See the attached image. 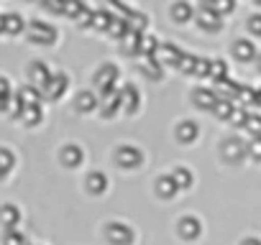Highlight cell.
<instances>
[{"label": "cell", "mask_w": 261, "mask_h": 245, "mask_svg": "<svg viewBox=\"0 0 261 245\" xmlns=\"http://www.w3.org/2000/svg\"><path fill=\"white\" fill-rule=\"evenodd\" d=\"M118 97H120V105L128 110V112H136L139 102H141V95L134 84H125L123 89H118Z\"/></svg>", "instance_id": "cell-5"}, {"label": "cell", "mask_w": 261, "mask_h": 245, "mask_svg": "<svg viewBox=\"0 0 261 245\" xmlns=\"http://www.w3.org/2000/svg\"><path fill=\"white\" fill-rule=\"evenodd\" d=\"M16 97H18L23 105H39V100H41V89H39V87H34V84H29V87L18 89V92H16Z\"/></svg>", "instance_id": "cell-17"}, {"label": "cell", "mask_w": 261, "mask_h": 245, "mask_svg": "<svg viewBox=\"0 0 261 245\" xmlns=\"http://www.w3.org/2000/svg\"><path fill=\"white\" fill-rule=\"evenodd\" d=\"M3 242H6V245H29V242H26V237H23L16 227H11V230L6 232V240H3Z\"/></svg>", "instance_id": "cell-34"}, {"label": "cell", "mask_w": 261, "mask_h": 245, "mask_svg": "<svg viewBox=\"0 0 261 245\" xmlns=\"http://www.w3.org/2000/svg\"><path fill=\"white\" fill-rule=\"evenodd\" d=\"M248 28H251L253 34H261V16H253V18L248 21Z\"/></svg>", "instance_id": "cell-43"}, {"label": "cell", "mask_w": 261, "mask_h": 245, "mask_svg": "<svg viewBox=\"0 0 261 245\" xmlns=\"http://www.w3.org/2000/svg\"><path fill=\"white\" fill-rule=\"evenodd\" d=\"M3 176H6V171H3V169H0V179H3Z\"/></svg>", "instance_id": "cell-48"}, {"label": "cell", "mask_w": 261, "mask_h": 245, "mask_svg": "<svg viewBox=\"0 0 261 245\" xmlns=\"http://www.w3.org/2000/svg\"><path fill=\"white\" fill-rule=\"evenodd\" d=\"M177 138H179L182 143H192V141L197 138V126H195L192 120L179 122V128H177Z\"/></svg>", "instance_id": "cell-15"}, {"label": "cell", "mask_w": 261, "mask_h": 245, "mask_svg": "<svg viewBox=\"0 0 261 245\" xmlns=\"http://www.w3.org/2000/svg\"><path fill=\"white\" fill-rule=\"evenodd\" d=\"M118 164L125 166V169H136V166L141 164V151L134 148V146H123V148L118 151Z\"/></svg>", "instance_id": "cell-7"}, {"label": "cell", "mask_w": 261, "mask_h": 245, "mask_svg": "<svg viewBox=\"0 0 261 245\" xmlns=\"http://www.w3.org/2000/svg\"><path fill=\"white\" fill-rule=\"evenodd\" d=\"M115 82H118V67H113V64H102L100 72L95 74V84H97V89L105 92V89L115 87Z\"/></svg>", "instance_id": "cell-4"}, {"label": "cell", "mask_w": 261, "mask_h": 245, "mask_svg": "<svg viewBox=\"0 0 261 245\" xmlns=\"http://www.w3.org/2000/svg\"><path fill=\"white\" fill-rule=\"evenodd\" d=\"M18 220H21V212H18V207H16V204H3V207H0V222H3L8 230H11V227H16V225H18Z\"/></svg>", "instance_id": "cell-11"}, {"label": "cell", "mask_w": 261, "mask_h": 245, "mask_svg": "<svg viewBox=\"0 0 261 245\" xmlns=\"http://www.w3.org/2000/svg\"><path fill=\"white\" fill-rule=\"evenodd\" d=\"M29 39H31L34 44L49 46V44H54V39H57V28L49 26V23H44V21H34V23H29Z\"/></svg>", "instance_id": "cell-1"}, {"label": "cell", "mask_w": 261, "mask_h": 245, "mask_svg": "<svg viewBox=\"0 0 261 245\" xmlns=\"http://www.w3.org/2000/svg\"><path fill=\"white\" fill-rule=\"evenodd\" d=\"M49 77H51V72L46 69V64H44V62H34V64H31V69H29V79H31V84H34V87H39V89H41V87L49 82Z\"/></svg>", "instance_id": "cell-9"}, {"label": "cell", "mask_w": 261, "mask_h": 245, "mask_svg": "<svg viewBox=\"0 0 261 245\" xmlns=\"http://www.w3.org/2000/svg\"><path fill=\"white\" fill-rule=\"evenodd\" d=\"M67 84H69V82H67L64 74H51L49 82L41 87V95H44L46 100H59V97L67 92Z\"/></svg>", "instance_id": "cell-3"}, {"label": "cell", "mask_w": 261, "mask_h": 245, "mask_svg": "<svg viewBox=\"0 0 261 245\" xmlns=\"http://www.w3.org/2000/svg\"><path fill=\"white\" fill-rule=\"evenodd\" d=\"M146 26V16H136V13H130V23H128V28H134V31H141Z\"/></svg>", "instance_id": "cell-39"}, {"label": "cell", "mask_w": 261, "mask_h": 245, "mask_svg": "<svg viewBox=\"0 0 261 245\" xmlns=\"http://www.w3.org/2000/svg\"><path fill=\"white\" fill-rule=\"evenodd\" d=\"M258 3H261V0H258Z\"/></svg>", "instance_id": "cell-51"}, {"label": "cell", "mask_w": 261, "mask_h": 245, "mask_svg": "<svg viewBox=\"0 0 261 245\" xmlns=\"http://www.w3.org/2000/svg\"><path fill=\"white\" fill-rule=\"evenodd\" d=\"M210 77H215L218 82L225 79V77H228V67H225V62H210Z\"/></svg>", "instance_id": "cell-33"}, {"label": "cell", "mask_w": 261, "mask_h": 245, "mask_svg": "<svg viewBox=\"0 0 261 245\" xmlns=\"http://www.w3.org/2000/svg\"><path fill=\"white\" fill-rule=\"evenodd\" d=\"M233 110H236V105H230V100H220V102H215V107H213V112H215L218 117H223V120H230Z\"/></svg>", "instance_id": "cell-28"}, {"label": "cell", "mask_w": 261, "mask_h": 245, "mask_svg": "<svg viewBox=\"0 0 261 245\" xmlns=\"http://www.w3.org/2000/svg\"><path fill=\"white\" fill-rule=\"evenodd\" d=\"M172 179H174V184H177L179 189H190V187H192V174H190V169H185V166H177V169L172 171Z\"/></svg>", "instance_id": "cell-22"}, {"label": "cell", "mask_w": 261, "mask_h": 245, "mask_svg": "<svg viewBox=\"0 0 261 245\" xmlns=\"http://www.w3.org/2000/svg\"><path fill=\"white\" fill-rule=\"evenodd\" d=\"M223 154H225V159H228V161H241L248 151H246V148H243V143H238V141H225Z\"/></svg>", "instance_id": "cell-18"}, {"label": "cell", "mask_w": 261, "mask_h": 245, "mask_svg": "<svg viewBox=\"0 0 261 245\" xmlns=\"http://www.w3.org/2000/svg\"><path fill=\"white\" fill-rule=\"evenodd\" d=\"M197 21H200V26H202L205 31H218V28H220V13L213 11L210 6H205V8L197 13Z\"/></svg>", "instance_id": "cell-8"}, {"label": "cell", "mask_w": 261, "mask_h": 245, "mask_svg": "<svg viewBox=\"0 0 261 245\" xmlns=\"http://www.w3.org/2000/svg\"><path fill=\"white\" fill-rule=\"evenodd\" d=\"M177 189H179V187L174 184V179H172V176H162V179L156 181V192H159L164 199L174 197V194H177Z\"/></svg>", "instance_id": "cell-23"}, {"label": "cell", "mask_w": 261, "mask_h": 245, "mask_svg": "<svg viewBox=\"0 0 261 245\" xmlns=\"http://www.w3.org/2000/svg\"><path fill=\"white\" fill-rule=\"evenodd\" d=\"M215 95H220V100H230V97H236L238 95V87L230 82V79H220L218 82V92Z\"/></svg>", "instance_id": "cell-26"}, {"label": "cell", "mask_w": 261, "mask_h": 245, "mask_svg": "<svg viewBox=\"0 0 261 245\" xmlns=\"http://www.w3.org/2000/svg\"><path fill=\"white\" fill-rule=\"evenodd\" d=\"M258 69H261V59H258Z\"/></svg>", "instance_id": "cell-50"}, {"label": "cell", "mask_w": 261, "mask_h": 245, "mask_svg": "<svg viewBox=\"0 0 261 245\" xmlns=\"http://www.w3.org/2000/svg\"><path fill=\"white\" fill-rule=\"evenodd\" d=\"M172 16H174V21H179V23L190 21V18H192V8H190V3H185V0L174 3V8H172Z\"/></svg>", "instance_id": "cell-25"}, {"label": "cell", "mask_w": 261, "mask_h": 245, "mask_svg": "<svg viewBox=\"0 0 261 245\" xmlns=\"http://www.w3.org/2000/svg\"><path fill=\"white\" fill-rule=\"evenodd\" d=\"M246 120H248V115L243 112V110H233V115H230V122H241V126H246Z\"/></svg>", "instance_id": "cell-42"}, {"label": "cell", "mask_w": 261, "mask_h": 245, "mask_svg": "<svg viewBox=\"0 0 261 245\" xmlns=\"http://www.w3.org/2000/svg\"><path fill=\"white\" fill-rule=\"evenodd\" d=\"M179 235L187 237V240H195L200 235V220L195 217H182L179 220Z\"/></svg>", "instance_id": "cell-12"}, {"label": "cell", "mask_w": 261, "mask_h": 245, "mask_svg": "<svg viewBox=\"0 0 261 245\" xmlns=\"http://www.w3.org/2000/svg\"><path fill=\"white\" fill-rule=\"evenodd\" d=\"M246 151H248V156H251V159L261 161V138H253V141H251V146H246Z\"/></svg>", "instance_id": "cell-38"}, {"label": "cell", "mask_w": 261, "mask_h": 245, "mask_svg": "<svg viewBox=\"0 0 261 245\" xmlns=\"http://www.w3.org/2000/svg\"><path fill=\"white\" fill-rule=\"evenodd\" d=\"M0 95H11V82L6 77H0Z\"/></svg>", "instance_id": "cell-44"}, {"label": "cell", "mask_w": 261, "mask_h": 245, "mask_svg": "<svg viewBox=\"0 0 261 245\" xmlns=\"http://www.w3.org/2000/svg\"><path fill=\"white\" fill-rule=\"evenodd\" d=\"M210 8L218 11V13H230L233 11V0H213Z\"/></svg>", "instance_id": "cell-36"}, {"label": "cell", "mask_w": 261, "mask_h": 245, "mask_svg": "<svg viewBox=\"0 0 261 245\" xmlns=\"http://www.w3.org/2000/svg\"><path fill=\"white\" fill-rule=\"evenodd\" d=\"M110 21H113V18H110L108 13H95V18H92V23H95L97 28H108Z\"/></svg>", "instance_id": "cell-41"}, {"label": "cell", "mask_w": 261, "mask_h": 245, "mask_svg": "<svg viewBox=\"0 0 261 245\" xmlns=\"http://www.w3.org/2000/svg\"><path fill=\"white\" fill-rule=\"evenodd\" d=\"M154 56L159 59V64H177L179 56H182V51L177 46H172V44H159V49H156Z\"/></svg>", "instance_id": "cell-10"}, {"label": "cell", "mask_w": 261, "mask_h": 245, "mask_svg": "<svg viewBox=\"0 0 261 245\" xmlns=\"http://www.w3.org/2000/svg\"><path fill=\"white\" fill-rule=\"evenodd\" d=\"M210 3H213V0H205V6H210Z\"/></svg>", "instance_id": "cell-49"}, {"label": "cell", "mask_w": 261, "mask_h": 245, "mask_svg": "<svg viewBox=\"0 0 261 245\" xmlns=\"http://www.w3.org/2000/svg\"><path fill=\"white\" fill-rule=\"evenodd\" d=\"M105 187H108V179H105V174H100V171H92V174L87 176V192H90V194H102V192H105Z\"/></svg>", "instance_id": "cell-20"}, {"label": "cell", "mask_w": 261, "mask_h": 245, "mask_svg": "<svg viewBox=\"0 0 261 245\" xmlns=\"http://www.w3.org/2000/svg\"><path fill=\"white\" fill-rule=\"evenodd\" d=\"M156 49H159V44H156L151 36H144V39L139 41V54H144V56H154Z\"/></svg>", "instance_id": "cell-29"}, {"label": "cell", "mask_w": 261, "mask_h": 245, "mask_svg": "<svg viewBox=\"0 0 261 245\" xmlns=\"http://www.w3.org/2000/svg\"><path fill=\"white\" fill-rule=\"evenodd\" d=\"M82 11H85V6L80 3V0H64V11H62V13H67V16L77 18Z\"/></svg>", "instance_id": "cell-31"}, {"label": "cell", "mask_w": 261, "mask_h": 245, "mask_svg": "<svg viewBox=\"0 0 261 245\" xmlns=\"http://www.w3.org/2000/svg\"><path fill=\"white\" fill-rule=\"evenodd\" d=\"M192 100L197 102V107H202V110H213V107H215V102H218V95H215V92H210V89H195Z\"/></svg>", "instance_id": "cell-13"}, {"label": "cell", "mask_w": 261, "mask_h": 245, "mask_svg": "<svg viewBox=\"0 0 261 245\" xmlns=\"http://www.w3.org/2000/svg\"><path fill=\"white\" fill-rule=\"evenodd\" d=\"M13 166H16V156H13V151H8V148H0V169H3V171L8 174Z\"/></svg>", "instance_id": "cell-30"}, {"label": "cell", "mask_w": 261, "mask_h": 245, "mask_svg": "<svg viewBox=\"0 0 261 245\" xmlns=\"http://www.w3.org/2000/svg\"><path fill=\"white\" fill-rule=\"evenodd\" d=\"M141 69H144V74L151 77V79H159V77H162V64H156V56H154V59L149 56V59L141 64Z\"/></svg>", "instance_id": "cell-27"}, {"label": "cell", "mask_w": 261, "mask_h": 245, "mask_svg": "<svg viewBox=\"0 0 261 245\" xmlns=\"http://www.w3.org/2000/svg\"><path fill=\"white\" fill-rule=\"evenodd\" d=\"M192 74H197V77H207V74H210V62H207V59H197Z\"/></svg>", "instance_id": "cell-37"}, {"label": "cell", "mask_w": 261, "mask_h": 245, "mask_svg": "<svg viewBox=\"0 0 261 245\" xmlns=\"http://www.w3.org/2000/svg\"><path fill=\"white\" fill-rule=\"evenodd\" d=\"M241 245H261V240H256V237H248V240H243Z\"/></svg>", "instance_id": "cell-46"}, {"label": "cell", "mask_w": 261, "mask_h": 245, "mask_svg": "<svg viewBox=\"0 0 261 245\" xmlns=\"http://www.w3.org/2000/svg\"><path fill=\"white\" fill-rule=\"evenodd\" d=\"M195 64H197V56H190V54H182L179 56V62L174 64L177 69H182V72H190L192 74V69H195Z\"/></svg>", "instance_id": "cell-32"}, {"label": "cell", "mask_w": 261, "mask_h": 245, "mask_svg": "<svg viewBox=\"0 0 261 245\" xmlns=\"http://www.w3.org/2000/svg\"><path fill=\"white\" fill-rule=\"evenodd\" d=\"M62 161H64V166H80L82 164V148L80 146H64V151H62Z\"/></svg>", "instance_id": "cell-19"}, {"label": "cell", "mask_w": 261, "mask_h": 245, "mask_svg": "<svg viewBox=\"0 0 261 245\" xmlns=\"http://www.w3.org/2000/svg\"><path fill=\"white\" fill-rule=\"evenodd\" d=\"M105 235L113 245H130L134 242V230H130L128 225H123V222H110Z\"/></svg>", "instance_id": "cell-2"}, {"label": "cell", "mask_w": 261, "mask_h": 245, "mask_svg": "<svg viewBox=\"0 0 261 245\" xmlns=\"http://www.w3.org/2000/svg\"><path fill=\"white\" fill-rule=\"evenodd\" d=\"M256 102H258V105H261V89H258V92H256Z\"/></svg>", "instance_id": "cell-47"}, {"label": "cell", "mask_w": 261, "mask_h": 245, "mask_svg": "<svg viewBox=\"0 0 261 245\" xmlns=\"http://www.w3.org/2000/svg\"><path fill=\"white\" fill-rule=\"evenodd\" d=\"M23 28H26V23H23V18H21L18 13H6V16H0V31H3V34L16 36V34H21Z\"/></svg>", "instance_id": "cell-6"}, {"label": "cell", "mask_w": 261, "mask_h": 245, "mask_svg": "<svg viewBox=\"0 0 261 245\" xmlns=\"http://www.w3.org/2000/svg\"><path fill=\"white\" fill-rule=\"evenodd\" d=\"M8 105H11V95H0V112L8 110Z\"/></svg>", "instance_id": "cell-45"}, {"label": "cell", "mask_w": 261, "mask_h": 245, "mask_svg": "<svg viewBox=\"0 0 261 245\" xmlns=\"http://www.w3.org/2000/svg\"><path fill=\"white\" fill-rule=\"evenodd\" d=\"M233 54H236V59L248 62V59H253V56H256V49H253V44H251V41H236Z\"/></svg>", "instance_id": "cell-21"}, {"label": "cell", "mask_w": 261, "mask_h": 245, "mask_svg": "<svg viewBox=\"0 0 261 245\" xmlns=\"http://www.w3.org/2000/svg\"><path fill=\"white\" fill-rule=\"evenodd\" d=\"M246 128H248L256 138H261V117H248V120H246Z\"/></svg>", "instance_id": "cell-40"}, {"label": "cell", "mask_w": 261, "mask_h": 245, "mask_svg": "<svg viewBox=\"0 0 261 245\" xmlns=\"http://www.w3.org/2000/svg\"><path fill=\"white\" fill-rule=\"evenodd\" d=\"M108 31H110V36H118V39H123V36H125V31H128V26H125V21H110Z\"/></svg>", "instance_id": "cell-35"}, {"label": "cell", "mask_w": 261, "mask_h": 245, "mask_svg": "<svg viewBox=\"0 0 261 245\" xmlns=\"http://www.w3.org/2000/svg\"><path fill=\"white\" fill-rule=\"evenodd\" d=\"M41 117H44L41 105H26V107H23V112H21V120L26 122V126H39Z\"/></svg>", "instance_id": "cell-16"}, {"label": "cell", "mask_w": 261, "mask_h": 245, "mask_svg": "<svg viewBox=\"0 0 261 245\" xmlns=\"http://www.w3.org/2000/svg\"><path fill=\"white\" fill-rule=\"evenodd\" d=\"M100 105V100L92 95V92H82L80 97H77V110L80 112H90V110H95Z\"/></svg>", "instance_id": "cell-24"}, {"label": "cell", "mask_w": 261, "mask_h": 245, "mask_svg": "<svg viewBox=\"0 0 261 245\" xmlns=\"http://www.w3.org/2000/svg\"><path fill=\"white\" fill-rule=\"evenodd\" d=\"M139 41H141V34H139V31H134V28H128V31H125V36L120 39L123 51H125V54H139Z\"/></svg>", "instance_id": "cell-14"}]
</instances>
